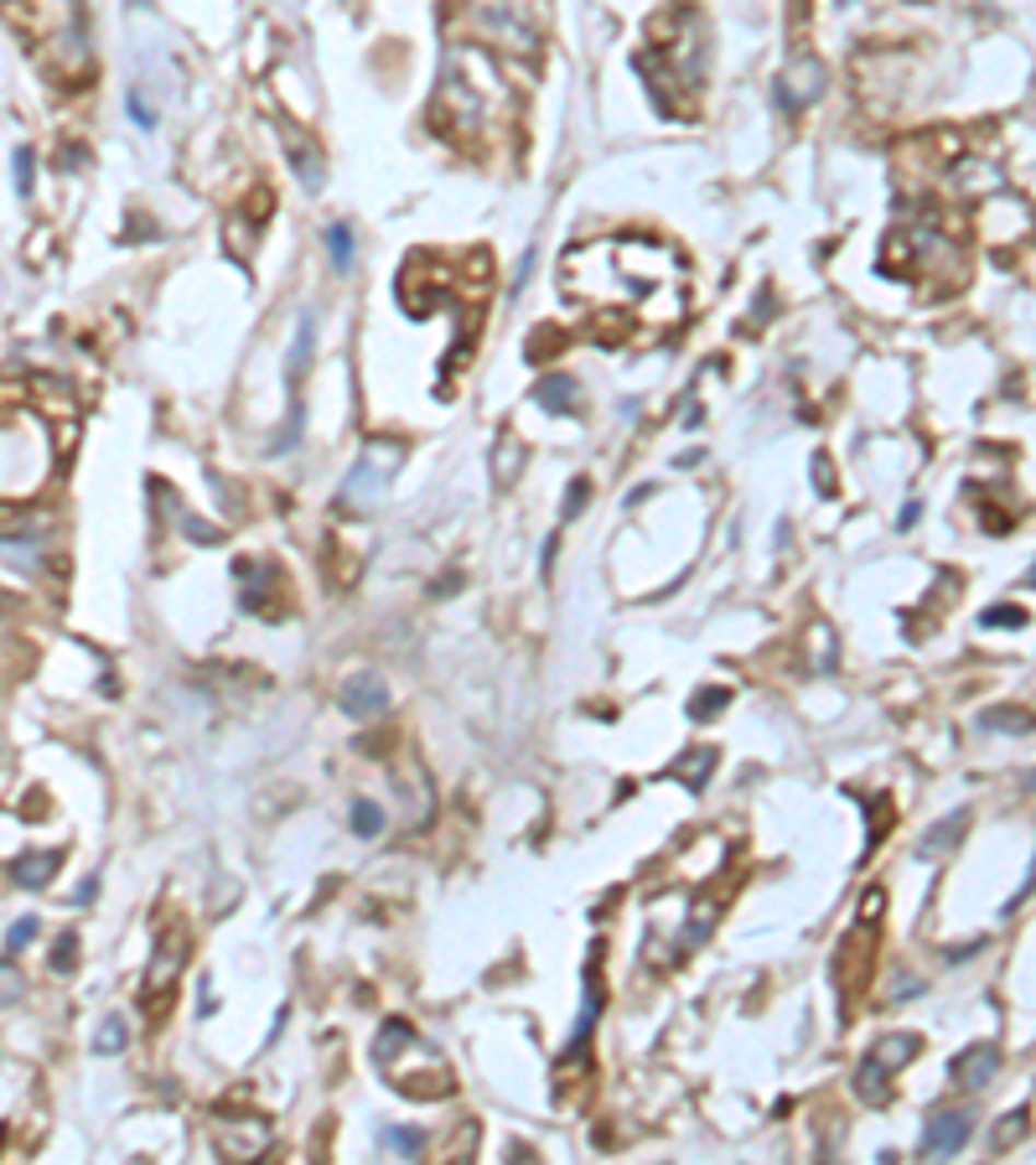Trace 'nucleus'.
<instances>
[{"label": "nucleus", "mask_w": 1036, "mask_h": 1165, "mask_svg": "<svg viewBox=\"0 0 1036 1165\" xmlns=\"http://www.w3.org/2000/svg\"><path fill=\"white\" fill-rule=\"evenodd\" d=\"M969 1134H975V1119H969L964 1108H948V1114H939V1119H928L922 1155H933V1161H943V1155H958V1150L969 1145Z\"/></svg>", "instance_id": "f257e3e1"}, {"label": "nucleus", "mask_w": 1036, "mask_h": 1165, "mask_svg": "<svg viewBox=\"0 0 1036 1165\" xmlns=\"http://www.w3.org/2000/svg\"><path fill=\"white\" fill-rule=\"evenodd\" d=\"M384 705H389V690H384V679H379V673H358V679H348V690H342V710H348L352 720H373V715H384Z\"/></svg>", "instance_id": "f03ea898"}, {"label": "nucleus", "mask_w": 1036, "mask_h": 1165, "mask_svg": "<svg viewBox=\"0 0 1036 1165\" xmlns=\"http://www.w3.org/2000/svg\"><path fill=\"white\" fill-rule=\"evenodd\" d=\"M996 1072H1000V1047L996 1042H979V1047H969V1051H958V1062H954V1083L958 1087H985V1083H996Z\"/></svg>", "instance_id": "7ed1b4c3"}, {"label": "nucleus", "mask_w": 1036, "mask_h": 1165, "mask_svg": "<svg viewBox=\"0 0 1036 1165\" xmlns=\"http://www.w3.org/2000/svg\"><path fill=\"white\" fill-rule=\"evenodd\" d=\"M855 1098L861 1104H892V1067L886 1062H876L871 1051L861 1057V1067H855Z\"/></svg>", "instance_id": "20e7f679"}, {"label": "nucleus", "mask_w": 1036, "mask_h": 1165, "mask_svg": "<svg viewBox=\"0 0 1036 1165\" xmlns=\"http://www.w3.org/2000/svg\"><path fill=\"white\" fill-rule=\"evenodd\" d=\"M975 824V813L969 809H954L943 824H933V834H922V845H918V855H943V849H954L958 839H964V829Z\"/></svg>", "instance_id": "39448f33"}, {"label": "nucleus", "mask_w": 1036, "mask_h": 1165, "mask_svg": "<svg viewBox=\"0 0 1036 1165\" xmlns=\"http://www.w3.org/2000/svg\"><path fill=\"white\" fill-rule=\"evenodd\" d=\"M62 866V849H37V855H21L16 860V881L26 891H42L53 881V870Z\"/></svg>", "instance_id": "423d86ee"}, {"label": "nucleus", "mask_w": 1036, "mask_h": 1165, "mask_svg": "<svg viewBox=\"0 0 1036 1165\" xmlns=\"http://www.w3.org/2000/svg\"><path fill=\"white\" fill-rule=\"evenodd\" d=\"M539 404H549V410H575L581 404V389H575V378L570 374H545V384H539Z\"/></svg>", "instance_id": "0eeeda50"}, {"label": "nucleus", "mask_w": 1036, "mask_h": 1165, "mask_svg": "<svg viewBox=\"0 0 1036 1165\" xmlns=\"http://www.w3.org/2000/svg\"><path fill=\"white\" fill-rule=\"evenodd\" d=\"M1026 1119H1032L1026 1108H1011V1114H1000V1125H996V1134H990V1145H996V1150H1011V1145L1021 1140V1134H1026Z\"/></svg>", "instance_id": "6e6552de"}, {"label": "nucleus", "mask_w": 1036, "mask_h": 1165, "mask_svg": "<svg viewBox=\"0 0 1036 1165\" xmlns=\"http://www.w3.org/2000/svg\"><path fill=\"white\" fill-rule=\"evenodd\" d=\"M352 829L363 834V839H379V834H384V809L369 803V798H358V803H352Z\"/></svg>", "instance_id": "1a4fd4ad"}, {"label": "nucleus", "mask_w": 1036, "mask_h": 1165, "mask_svg": "<svg viewBox=\"0 0 1036 1165\" xmlns=\"http://www.w3.org/2000/svg\"><path fill=\"white\" fill-rule=\"evenodd\" d=\"M327 244H333V270L348 275L352 270V228L348 223H333V228H327Z\"/></svg>", "instance_id": "9d476101"}, {"label": "nucleus", "mask_w": 1036, "mask_h": 1165, "mask_svg": "<svg viewBox=\"0 0 1036 1165\" xmlns=\"http://www.w3.org/2000/svg\"><path fill=\"white\" fill-rule=\"evenodd\" d=\"M979 726H985V731H1032L1036 715H1021V710H985V715H979Z\"/></svg>", "instance_id": "9b49d317"}, {"label": "nucleus", "mask_w": 1036, "mask_h": 1165, "mask_svg": "<svg viewBox=\"0 0 1036 1165\" xmlns=\"http://www.w3.org/2000/svg\"><path fill=\"white\" fill-rule=\"evenodd\" d=\"M306 353H312V317H301V327H295V348H291V389H301V368H306Z\"/></svg>", "instance_id": "f8f14e48"}, {"label": "nucleus", "mask_w": 1036, "mask_h": 1165, "mask_svg": "<svg viewBox=\"0 0 1036 1165\" xmlns=\"http://www.w3.org/2000/svg\"><path fill=\"white\" fill-rule=\"evenodd\" d=\"M710 767H715V751H710V746H700V751H695V756H689V762H679V767H674V777H685L689 788H700V782H705V772H710Z\"/></svg>", "instance_id": "ddd939ff"}, {"label": "nucleus", "mask_w": 1036, "mask_h": 1165, "mask_svg": "<svg viewBox=\"0 0 1036 1165\" xmlns=\"http://www.w3.org/2000/svg\"><path fill=\"white\" fill-rule=\"evenodd\" d=\"M94 1051H104V1057H115V1051H125V1021H119V1015H109V1021L98 1026V1042H94Z\"/></svg>", "instance_id": "4468645a"}, {"label": "nucleus", "mask_w": 1036, "mask_h": 1165, "mask_svg": "<svg viewBox=\"0 0 1036 1165\" xmlns=\"http://www.w3.org/2000/svg\"><path fill=\"white\" fill-rule=\"evenodd\" d=\"M384 1145L399 1150V1155H420V1150H426V1134H420V1129H384Z\"/></svg>", "instance_id": "2eb2a0df"}, {"label": "nucleus", "mask_w": 1036, "mask_h": 1165, "mask_svg": "<svg viewBox=\"0 0 1036 1165\" xmlns=\"http://www.w3.org/2000/svg\"><path fill=\"white\" fill-rule=\"evenodd\" d=\"M979 622H985V627H1026V612H1021V607H990Z\"/></svg>", "instance_id": "dca6fc26"}, {"label": "nucleus", "mask_w": 1036, "mask_h": 1165, "mask_svg": "<svg viewBox=\"0 0 1036 1165\" xmlns=\"http://www.w3.org/2000/svg\"><path fill=\"white\" fill-rule=\"evenodd\" d=\"M725 699H731V694H725V690H705L700 699H695V710H689V715H695V720H715V715H721V705H725Z\"/></svg>", "instance_id": "f3484780"}, {"label": "nucleus", "mask_w": 1036, "mask_h": 1165, "mask_svg": "<svg viewBox=\"0 0 1036 1165\" xmlns=\"http://www.w3.org/2000/svg\"><path fill=\"white\" fill-rule=\"evenodd\" d=\"M79 964V938H73V932H68V938H58V953H53V968H58V974H68V968Z\"/></svg>", "instance_id": "a211bd4d"}, {"label": "nucleus", "mask_w": 1036, "mask_h": 1165, "mask_svg": "<svg viewBox=\"0 0 1036 1165\" xmlns=\"http://www.w3.org/2000/svg\"><path fill=\"white\" fill-rule=\"evenodd\" d=\"M32 938H37V922H32V917H21L16 928L5 932V949H11V953H21V949H26V943H32Z\"/></svg>", "instance_id": "6ab92c4d"}, {"label": "nucleus", "mask_w": 1036, "mask_h": 1165, "mask_svg": "<svg viewBox=\"0 0 1036 1165\" xmlns=\"http://www.w3.org/2000/svg\"><path fill=\"white\" fill-rule=\"evenodd\" d=\"M16 192H32V151H16Z\"/></svg>", "instance_id": "aec40b11"}, {"label": "nucleus", "mask_w": 1036, "mask_h": 1165, "mask_svg": "<svg viewBox=\"0 0 1036 1165\" xmlns=\"http://www.w3.org/2000/svg\"><path fill=\"white\" fill-rule=\"evenodd\" d=\"M586 493H591V487H586V476H575V482H570V503H566V518H575V514H581V508H586Z\"/></svg>", "instance_id": "412c9836"}, {"label": "nucleus", "mask_w": 1036, "mask_h": 1165, "mask_svg": "<svg viewBox=\"0 0 1036 1165\" xmlns=\"http://www.w3.org/2000/svg\"><path fill=\"white\" fill-rule=\"evenodd\" d=\"M11 995H21V979L11 974V964H0V1005H5Z\"/></svg>", "instance_id": "4be33fe9"}, {"label": "nucleus", "mask_w": 1036, "mask_h": 1165, "mask_svg": "<svg viewBox=\"0 0 1036 1165\" xmlns=\"http://www.w3.org/2000/svg\"><path fill=\"white\" fill-rule=\"evenodd\" d=\"M130 115L140 119V130H151V125H156V115H151V104L140 99V94H130Z\"/></svg>", "instance_id": "5701e85b"}, {"label": "nucleus", "mask_w": 1036, "mask_h": 1165, "mask_svg": "<svg viewBox=\"0 0 1036 1165\" xmlns=\"http://www.w3.org/2000/svg\"><path fill=\"white\" fill-rule=\"evenodd\" d=\"M1032 586H1036V565H1032Z\"/></svg>", "instance_id": "b1692460"}, {"label": "nucleus", "mask_w": 1036, "mask_h": 1165, "mask_svg": "<svg viewBox=\"0 0 1036 1165\" xmlns=\"http://www.w3.org/2000/svg\"><path fill=\"white\" fill-rule=\"evenodd\" d=\"M1032 788H1036V772H1032Z\"/></svg>", "instance_id": "393cba45"}]
</instances>
